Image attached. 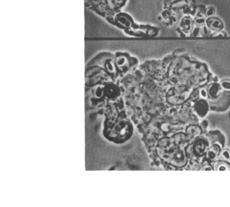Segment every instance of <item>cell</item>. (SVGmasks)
<instances>
[{
	"label": "cell",
	"instance_id": "1",
	"mask_svg": "<svg viewBox=\"0 0 230 207\" xmlns=\"http://www.w3.org/2000/svg\"><path fill=\"white\" fill-rule=\"evenodd\" d=\"M206 23L208 28L210 30L216 32L221 31L223 27V24L222 21L218 18H215L212 17H210L206 21Z\"/></svg>",
	"mask_w": 230,
	"mask_h": 207
},
{
	"label": "cell",
	"instance_id": "2",
	"mask_svg": "<svg viewBox=\"0 0 230 207\" xmlns=\"http://www.w3.org/2000/svg\"><path fill=\"white\" fill-rule=\"evenodd\" d=\"M181 26L183 29V31L187 33L189 32L190 31H191V30H192V27H193L192 20H191V18L189 17L184 18L181 22Z\"/></svg>",
	"mask_w": 230,
	"mask_h": 207
},
{
	"label": "cell",
	"instance_id": "3",
	"mask_svg": "<svg viewBox=\"0 0 230 207\" xmlns=\"http://www.w3.org/2000/svg\"><path fill=\"white\" fill-rule=\"evenodd\" d=\"M126 63H127V58L125 56H124V55H121L116 57V64L118 67L124 66Z\"/></svg>",
	"mask_w": 230,
	"mask_h": 207
},
{
	"label": "cell",
	"instance_id": "4",
	"mask_svg": "<svg viewBox=\"0 0 230 207\" xmlns=\"http://www.w3.org/2000/svg\"><path fill=\"white\" fill-rule=\"evenodd\" d=\"M215 13V9L214 7H212V6H210L208 7L206 10H205V15L207 17H211Z\"/></svg>",
	"mask_w": 230,
	"mask_h": 207
},
{
	"label": "cell",
	"instance_id": "5",
	"mask_svg": "<svg viewBox=\"0 0 230 207\" xmlns=\"http://www.w3.org/2000/svg\"><path fill=\"white\" fill-rule=\"evenodd\" d=\"M210 34V29L207 26H203L201 28V35L202 36H207Z\"/></svg>",
	"mask_w": 230,
	"mask_h": 207
},
{
	"label": "cell",
	"instance_id": "6",
	"mask_svg": "<svg viewBox=\"0 0 230 207\" xmlns=\"http://www.w3.org/2000/svg\"><path fill=\"white\" fill-rule=\"evenodd\" d=\"M191 36H198L199 35H201V29L199 27H196L194 29L191 31Z\"/></svg>",
	"mask_w": 230,
	"mask_h": 207
},
{
	"label": "cell",
	"instance_id": "7",
	"mask_svg": "<svg viewBox=\"0 0 230 207\" xmlns=\"http://www.w3.org/2000/svg\"><path fill=\"white\" fill-rule=\"evenodd\" d=\"M226 36V34L225 32L219 31H216L215 33L212 34L211 36L212 37H225Z\"/></svg>",
	"mask_w": 230,
	"mask_h": 207
},
{
	"label": "cell",
	"instance_id": "8",
	"mask_svg": "<svg viewBox=\"0 0 230 207\" xmlns=\"http://www.w3.org/2000/svg\"><path fill=\"white\" fill-rule=\"evenodd\" d=\"M195 23L197 26L203 25L205 23V20L204 19L203 17H197L195 20Z\"/></svg>",
	"mask_w": 230,
	"mask_h": 207
},
{
	"label": "cell",
	"instance_id": "9",
	"mask_svg": "<svg viewBox=\"0 0 230 207\" xmlns=\"http://www.w3.org/2000/svg\"><path fill=\"white\" fill-rule=\"evenodd\" d=\"M221 86L227 90H230V80H223L221 82Z\"/></svg>",
	"mask_w": 230,
	"mask_h": 207
},
{
	"label": "cell",
	"instance_id": "10",
	"mask_svg": "<svg viewBox=\"0 0 230 207\" xmlns=\"http://www.w3.org/2000/svg\"><path fill=\"white\" fill-rule=\"evenodd\" d=\"M229 117H230V113H229Z\"/></svg>",
	"mask_w": 230,
	"mask_h": 207
}]
</instances>
